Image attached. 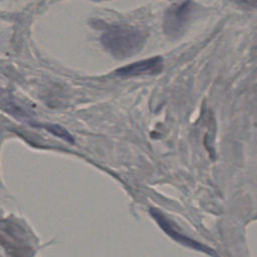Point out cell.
Here are the masks:
<instances>
[{
  "mask_svg": "<svg viewBox=\"0 0 257 257\" xmlns=\"http://www.w3.org/2000/svg\"><path fill=\"white\" fill-rule=\"evenodd\" d=\"M44 127L49 133H51L52 135H54V136H56V137H58V138H60V139H62L64 141H66L68 143H72V144L74 143V140H73L72 136L64 127H62V126H60L58 124H45Z\"/></svg>",
  "mask_w": 257,
  "mask_h": 257,
  "instance_id": "cell-4",
  "label": "cell"
},
{
  "mask_svg": "<svg viewBox=\"0 0 257 257\" xmlns=\"http://www.w3.org/2000/svg\"><path fill=\"white\" fill-rule=\"evenodd\" d=\"M145 41L144 31L131 25H111L100 36V43L104 50L117 59L137 54L142 50Z\"/></svg>",
  "mask_w": 257,
  "mask_h": 257,
  "instance_id": "cell-1",
  "label": "cell"
},
{
  "mask_svg": "<svg viewBox=\"0 0 257 257\" xmlns=\"http://www.w3.org/2000/svg\"><path fill=\"white\" fill-rule=\"evenodd\" d=\"M164 59L162 56H154L140 61L133 62L128 65L119 67L114 70V75L119 77H133L140 75L159 74L163 70Z\"/></svg>",
  "mask_w": 257,
  "mask_h": 257,
  "instance_id": "cell-3",
  "label": "cell"
},
{
  "mask_svg": "<svg viewBox=\"0 0 257 257\" xmlns=\"http://www.w3.org/2000/svg\"><path fill=\"white\" fill-rule=\"evenodd\" d=\"M195 10V4L191 1L175 2L168 7L164 14V32L170 38L181 36L192 17Z\"/></svg>",
  "mask_w": 257,
  "mask_h": 257,
  "instance_id": "cell-2",
  "label": "cell"
}]
</instances>
